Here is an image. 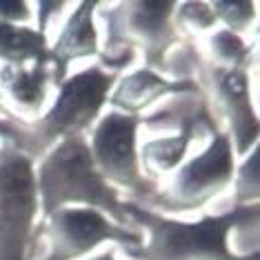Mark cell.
Instances as JSON below:
<instances>
[{
	"label": "cell",
	"mask_w": 260,
	"mask_h": 260,
	"mask_svg": "<svg viewBox=\"0 0 260 260\" xmlns=\"http://www.w3.org/2000/svg\"><path fill=\"white\" fill-rule=\"evenodd\" d=\"M34 18V5L27 0H0V22L29 25Z\"/></svg>",
	"instance_id": "obj_19"
},
{
	"label": "cell",
	"mask_w": 260,
	"mask_h": 260,
	"mask_svg": "<svg viewBox=\"0 0 260 260\" xmlns=\"http://www.w3.org/2000/svg\"><path fill=\"white\" fill-rule=\"evenodd\" d=\"M185 93H203V89L196 80H174L153 69L136 67L118 76L107 98V107L129 116H143V111L158 100Z\"/></svg>",
	"instance_id": "obj_11"
},
{
	"label": "cell",
	"mask_w": 260,
	"mask_h": 260,
	"mask_svg": "<svg viewBox=\"0 0 260 260\" xmlns=\"http://www.w3.org/2000/svg\"><path fill=\"white\" fill-rule=\"evenodd\" d=\"M118 76L100 62L69 74L56 87L54 103L36 120H22L9 111L0 116V143L11 145L36 165L56 143L91 132L107 107Z\"/></svg>",
	"instance_id": "obj_1"
},
{
	"label": "cell",
	"mask_w": 260,
	"mask_h": 260,
	"mask_svg": "<svg viewBox=\"0 0 260 260\" xmlns=\"http://www.w3.org/2000/svg\"><path fill=\"white\" fill-rule=\"evenodd\" d=\"M127 216L143 234V245L122 249L132 260H258V249L236 253L229 236L240 227H256L260 207H232L222 214H205L198 220L162 216L127 200Z\"/></svg>",
	"instance_id": "obj_2"
},
{
	"label": "cell",
	"mask_w": 260,
	"mask_h": 260,
	"mask_svg": "<svg viewBox=\"0 0 260 260\" xmlns=\"http://www.w3.org/2000/svg\"><path fill=\"white\" fill-rule=\"evenodd\" d=\"M40 218L60 207L98 209L120 227H134L127 216V200L98 174L91 160L87 136L60 140L36 162Z\"/></svg>",
	"instance_id": "obj_3"
},
{
	"label": "cell",
	"mask_w": 260,
	"mask_h": 260,
	"mask_svg": "<svg viewBox=\"0 0 260 260\" xmlns=\"http://www.w3.org/2000/svg\"><path fill=\"white\" fill-rule=\"evenodd\" d=\"M205 47V62L222 69H240L247 72L251 64V45L245 40V36H238L234 31L218 27L211 34L203 36Z\"/></svg>",
	"instance_id": "obj_15"
},
{
	"label": "cell",
	"mask_w": 260,
	"mask_h": 260,
	"mask_svg": "<svg viewBox=\"0 0 260 260\" xmlns=\"http://www.w3.org/2000/svg\"><path fill=\"white\" fill-rule=\"evenodd\" d=\"M49 87H54L49 64H0V103L22 120L43 114Z\"/></svg>",
	"instance_id": "obj_12"
},
{
	"label": "cell",
	"mask_w": 260,
	"mask_h": 260,
	"mask_svg": "<svg viewBox=\"0 0 260 260\" xmlns=\"http://www.w3.org/2000/svg\"><path fill=\"white\" fill-rule=\"evenodd\" d=\"M85 260H118V258H116L114 249H107V251H103V253H96V256L85 258Z\"/></svg>",
	"instance_id": "obj_21"
},
{
	"label": "cell",
	"mask_w": 260,
	"mask_h": 260,
	"mask_svg": "<svg viewBox=\"0 0 260 260\" xmlns=\"http://www.w3.org/2000/svg\"><path fill=\"white\" fill-rule=\"evenodd\" d=\"M140 116H129L116 109L103 111L87 136L91 160L98 174L116 189L118 193L127 191L125 200L143 205L147 198L158 189L140 169L138 158V132Z\"/></svg>",
	"instance_id": "obj_7"
},
{
	"label": "cell",
	"mask_w": 260,
	"mask_h": 260,
	"mask_svg": "<svg viewBox=\"0 0 260 260\" xmlns=\"http://www.w3.org/2000/svg\"><path fill=\"white\" fill-rule=\"evenodd\" d=\"M174 22L178 27V31L185 36H207L214 29H218V20L211 9V3H176V11H174Z\"/></svg>",
	"instance_id": "obj_17"
},
{
	"label": "cell",
	"mask_w": 260,
	"mask_h": 260,
	"mask_svg": "<svg viewBox=\"0 0 260 260\" xmlns=\"http://www.w3.org/2000/svg\"><path fill=\"white\" fill-rule=\"evenodd\" d=\"M67 7V3H36L34 5V9H36V20H38V31H43V34H47L49 31V22H51V18L56 16V11H60V9H64Z\"/></svg>",
	"instance_id": "obj_20"
},
{
	"label": "cell",
	"mask_w": 260,
	"mask_h": 260,
	"mask_svg": "<svg viewBox=\"0 0 260 260\" xmlns=\"http://www.w3.org/2000/svg\"><path fill=\"white\" fill-rule=\"evenodd\" d=\"M40 222L36 165L0 143V260H29Z\"/></svg>",
	"instance_id": "obj_6"
},
{
	"label": "cell",
	"mask_w": 260,
	"mask_h": 260,
	"mask_svg": "<svg viewBox=\"0 0 260 260\" xmlns=\"http://www.w3.org/2000/svg\"><path fill=\"white\" fill-rule=\"evenodd\" d=\"M258 147L242 156L240 162H236L234 171V207L258 205L260 198V176H258Z\"/></svg>",
	"instance_id": "obj_16"
},
{
	"label": "cell",
	"mask_w": 260,
	"mask_h": 260,
	"mask_svg": "<svg viewBox=\"0 0 260 260\" xmlns=\"http://www.w3.org/2000/svg\"><path fill=\"white\" fill-rule=\"evenodd\" d=\"M0 64H49V36L31 25L0 22Z\"/></svg>",
	"instance_id": "obj_14"
},
{
	"label": "cell",
	"mask_w": 260,
	"mask_h": 260,
	"mask_svg": "<svg viewBox=\"0 0 260 260\" xmlns=\"http://www.w3.org/2000/svg\"><path fill=\"white\" fill-rule=\"evenodd\" d=\"M203 127L209 134L207 147L198 156L182 162L169 178L158 182V189L145 200L143 207L162 216L191 214L205 209L211 200L232 187L238 158L229 134L211 111L205 116Z\"/></svg>",
	"instance_id": "obj_5"
},
{
	"label": "cell",
	"mask_w": 260,
	"mask_h": 260,
	"mask_svg": "<svg viewBox=\"0 0 260 260\" xmlns=\"http://www.w3.org/2000/svg\"><path fill=\"white\" fill-rule=\"evenodd\" d=\"M103 7L105 38L98 62L109 72L125 74L136 54H140L143 67L162 74L165 60L185 40L174 22V0H136Z\"/></svg>",
	"instance_id": "obj_4"
},
{
	"label": "cell",
	"mask_w": 260,
	"mask_h": 260,
	"mask_svg": "<svg viewBox=\"0 0 260 260\" xmlns=\"http://www.w3.org/2000/svg\"><path fill=\"white\" fill-rule=\"evenodd\" d=\"M211 9H214L218 27L238 34V36H245L256 25V3H222V0H216V3H211Z\"/></svg>",
	"instance_id": "obj_18"
},
{
	"label": "cell",
	"mask_w": 260,
	"mask_h": 260,
	"mask_svg": "<svg viewBox=\"0 0 260 260\" xmlns=\"http://www.w3.org/2000/svg\"><path fill=\"white\" fill-rule=\"evenodd\" d=\"M38 240H45V251L34 260H85L107 242L122 249L143 245V234L136 227H120L98 209L60 207L40 218L34 245Z\"/></svg>",
	"instance_id": "obj_8"
},
{
	"label": "cell",
	"mask_w": 260,
	"mask_h": 260,
	"mask_svg": "<svg viewBox=\"0 0 260 260\" xmlns=\"http://www.w3.org/2000/svg\"><path fill=\"white\" fill-rule=\"evenodd\" d=\"M100 3H78L67 16L64 25L54 43H49V69L54 78V89L69 76V67L78 60H100V29L96 9Z\"/></svg>",
	"instance_id": "obj_10"
},
{
	"label": "cell",
	"mask_w": 260,
	"mask_h": 260,
	"mask_svg": "<svg viewBox=\"0 0 260 260\" xmlns=\"http://www.w3.org/2000/svg\"><path fill=\"white\" fill-rule=\"evenodd\" d=\"M209 111H211V107L205 98V103L200 105L191 116H187L171 136L149 138V140H145V143H140V147H138L140 169H143V174L151 182H156V185L162 182L187 160V153L191 149L198 129L203 127V120Z\"/></svg>",
	"instance_id": "obj_13"
},
{
	"label": "cell",
	"mask_w": 260,
	"mask_h": 260,
	"mask_svg": "<svg viewBox=\"0 0 260 260\" xmlns=\"http://www.w3.org/2000/svg\"><path fill=\"white\" fill-rule=\"evenodd\" d=\"M198 85L209 105H214L224 120V132L234 145L236 158L247 156L258 147V114L251 103L249 76L240 69H222L205 62L200 64Z\"/></svg>",
	"instance_id": "obj_9"
}]
</instances>
